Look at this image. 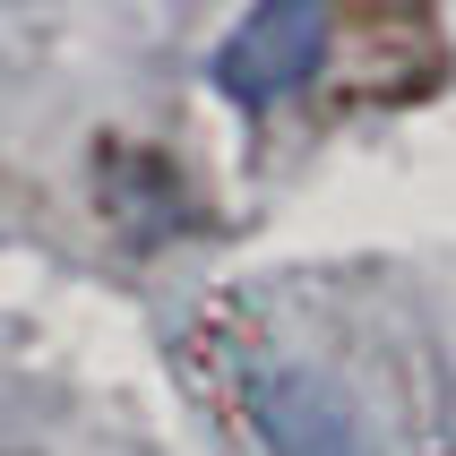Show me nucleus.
Instances as JSON below:
<instances>
[{
	"mask_svg": "<svg viewBox=\"0 0 456 456\" xmlns=\"http://www.w3.org/2000/svg\"><path fill=\"white\" fill-rule=\"evenodd\" d=\"M250 413L258 439L276 456H379L370 422L354 413V396L328 379V370H302V362H276L250 379Z\"/></svg>",
	"mask_w": 456,
	"mask_h": 456,
	"instance_id": "f257e3e1",
	"label": "nucleus"
},
{
	"mask_svg": "<svg viewBox=\"0 0 456 456\" xmlns=\"http://www.w3.org/2000/svg\"><path fill=\"white\" fill-rule=\"evenodd\" d=\"M328 9H302V0H276V9H258V18L232 26V44L216 52V77H224L232 95H284V86H302L319 69V52H328Z\"/></svg>",
	"mask_w": 456,
	"mask_h": 456,
	"instance_id": "f03ea898",
	"label": "nucleus"
}]
</instances>
